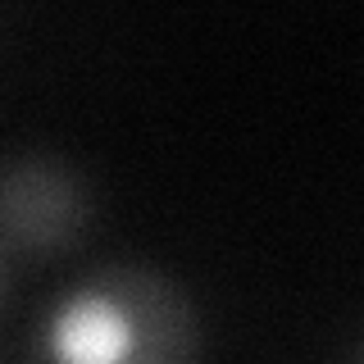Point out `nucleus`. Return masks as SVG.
Returning <instances> with one entry per match:
<instances>
[{
	"instance_id": "nucleus-1",
	"label": "nucleus",
	"mask_w": 364,
	"mask_h": 364,
	"mask_svg": "<svg viewBox=\"0 0 364 364\" xmlns=\"http://www.w3.org/2000/svg\"><path fill=\"white\" fill-rule=\"evenodd\" d=\"M37 364H196V310L155 269H96L50 305Z\"/></svg>"
},
{
	"instance_id": "nucleus-2",
	"label": "nucleus",
	"mask_w": 364,
	"mask_h": 364,
	"mask_svg": "<svg viewBox=\"0 0 364 364\" xmlns=\"http://www.w3.org/2000/svg\"><path fill=\"white\" fill-rule=\"evenodd\" d=\"M91 219L87 182L55 155H18L0 164V246L18 255H55L73 246Z\"/></svg>"
}]
</instances>
